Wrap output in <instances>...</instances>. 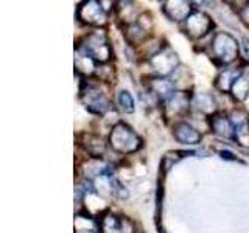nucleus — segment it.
<instances>
[{
    "label": "nucleus",
    "instance_id": "22",
    "mask_svg": "<svg viewBox=\"0 0 249 233\" xmlns=\"http://www.w3.org/2000/svg\"><path fill=\"white\" fill-rule=\"evenodd\" d=\"M241 19H243L245 23L249 25V3H246V6L243 8V11H241Z\"/></svg>",
    "mask_w": 249,
    "mask_h": 233
},
{
    "label": "nucleus",
    "instance_id": "5",
    "mask_svg": "<svg viewBox=\"0 0 249 233\" xmlns=\"http://www.w3.org/2000/svg\"><path fill=\"white\" fill-rule=\"evenodd\" d=\"M101 2H86L78 6V19L88 25H103L106 22V13Z\"/></svg>",
    "mask_w": 249,
    "mask_h": 233
},
{
    "label": "nucleus",
    "instance_id": "14",
    "mask_svg": "<svg viewBox=\"0 0 249 233\" xmlns=\"http://www.w3.org/2000/svg\"><path fill=\"white\" fill-rule=\"evenodd\" d=\"M192 106L193 109H196L198 112L204 114V115H210L216 111V103L212 95L209 93H196L192 100Z\"/></svg>",
    "mask_w": 249,
    "mask_h": 233
},
{
    "label": "nucleus",
    "instance_id": "6",
    "mask_svg": "<svg viewBox=\"0 0 249 233\" xmlns=\"http://www.w3.org/2000/svg\"><path fill=\"white\" fill-rule=\"evenodd\" d=\"M213 27L212 19L207 14L201 11H195L190 14V17L185 20V33L190 37H202L206 36L210 28Z\"/></svg>",
    "mask_w": 249,
    "mask_h": 233
},
{
    "label": "nucleus",
    "instance_id": "8",
    "mask_svg": "<svg viewBox=\"0 0 249 233\" xmlns=\"http://www.w3.org/2000/svg\"><path fill=\"white\" fill-rule=\"evenodd\" d=\"M192 104V101L185 92H175L167 101H165V115L167 118H178L182 116Z\"/></svg>",
    "mask_w": 249,
    "mask_h": 233
},
{
    "label": "nucleus",
    "instance_id": "11",
    "mask_svg": "<svg viewBox=\"0 0 249 233\" xmlns=\"http://www.w3.org/2000/svg\"><path fill=\"white\" fill-rule=\"evenodd\" d=\"M128 221L120 219L115 215H106L100 224V233H132L128 227Z\"/></svg>",
    "mask_w": 249,
    "mask_h": 233
},
{
    "label": "nucleus",
    "instance_id": "4",
    "mask_svg": "<svg viewBox=\"0 0 249 233\" xmlns=\"http://www.w3.org/2000/svg\"><path fill=\"white\" fill-rule=\"evenodd\" d=\"M81 98L86 104V109L92 114L103 115L106 111H109V100L103 92H100L95 85H88V90L81 93Z\"/></svg>",
    "mask_w": 249,
    "mask_h": 233
},
{
    "label": "nucleus",
    "instance_id": "7",
    "mask_svg": "<svg viewBox=\"0 0 249 233\" xmlns=\"http://www.w3.org/2000/svg\"><path fill=\"white\" fill-rule=\"evenodd\" d=\"M150 64L159 76H167L176 68V66L179 64V59L175 51L163 50V51L153 54L150 58Z\"/></svg>",
    "mask_w": 249,
    "mask_h": 233
},
{
    "label": "nucleus",
    "instance_id": "10",
    "mask_svg": "<svg viewBox=\"0 0 249 233\" xmlns=\"http://www.w3.org/2000/svg\"><path fill=\"white\" fill-rule=\"evenodd\" d=\"M173 135L179 143L198 145L201 142V134L189 123H176L173 128Z\"/></svg>",
    "mask_w": 249,
    "mask_h": 233
},
{
    "label": "nucleus",
    "instance_id": "15",
    "mask_svg": "<svg viewBox=\"0 0 249 233\" xmlns=\"http://www.w3.org/2000/svg\"><path fill=\"white\" fill-rule=\"evenodd\" d=\"M241 76V72L237 68H226L224 72L216 78V89H220L221 92L232 90V85L235 84V81Z\"/></svg>",
    "mask_w": 249,
    "mask_h": 233
},
{
    "label": "nucleus",
    "instance_id": "2",
    "mask_svg": "<svg viewBox=\"0 0 249 233\" xmlns=\"http://www.w3.org/2000/svg\"><path fill=\"white\" fill-rule=\"evenodd\" d=\"M78 49L83 50L86 54H89L95 62H107L112 54L106 34L100 30L86 36L84 44H81Z\"/></svg>",
    "mask_w": 249,
    "mask_h": 233
},
{
    "label": "nucleus",
    "instance_id": "23",
    "mask_svg": "<svg viewBox=\"0 0 249 233\" xmlns=\"http://www.w3.org/2000/svg\"><path fill=\"white\" fill-rule=\"evenodd\" d=\"M241 42H243V53H245L246 59L249 61V39H246V37H245Z\"/></svg>",
    "mask_w": 249,
    "mask_h": 233
},
{
    "label": "nucleus",
    "instance_id": "3",
    "mask_svg": "<svg viewBox=\"0 0 249 233\" xmlns=\"http://www.w3.org/2000/svg\"><path fill=\"white\" fill-rule=\"evenodd\" d=\"M212 54L220 64H231L238 56V44L231 34L218 33L212 41Z\"/></svg>",
    "mask_w": 249,
    "mask_h": 233
},
{
    "label": "nucleus",
    "instance_id": "9",
    "mask_svg": "<svg viewBox=\"0 0 249 233\" xmlns=\"http://www.w3.org/2000/svg\"><path fill=\"white\" fill-rule=\"evenodd\" d=\"M192 3L182 2V0H175V2H163L162 3V11L170 20L181 22L187 20L192 14Z\"/></svg>",
    "mask_w": 249,
    "mask_h": 233
},
{
    "label": "nucleus",
    "instance_id": "17",
    "mask_svg": "<svg viewBox=\"0 0 249 233\" xmlns=\"http://www.w3.org/2000/svg\"><path fill=\"white\" fill-rule=\"evenodd\" d=\"M84 138H86V143H84L86 151L90 155H93V157H101L105 152V143H103V140H101V137L93 135V134H86Z\"/></svg>",
    "mask_w": 249,
    "mask_h": 233
},
{
    "label": "nucleus",
    "instance_id": "20",
    "mask_svg": "<svg viewBox=\"0 0 249 233\" xmlns=\"http://www.w3.org/2000/svg\"><path fill=\"white\" fill-rule=\"evenodd\" d=\"M124 8H126V10H131V11H134L136 10V6H134V3H131V2H126V6H124ZM124 8L123 6H119V10H122V11H124ZM132 14H136V11L134 13H132ZM123 20H126V23H129V25H131V19H129V16H128V13L126 14H124L123 16V17H122Z\"/></svg>",
    "mask_w": 249,
    "mask_h": 233
},
{
    "label": "nucleus",
    "instance_id": "1",
    "mask_svg": "<svg viewBox=\"0 0 249 233\" xmlns=\"http://www.w3.org/2000/svg\"><path fill=\"white\" fill-rule=\"evenodd\" d=\"M109 143L111 148L119 154H131L136 152L140 146H142V140L132 131L128 124L119 123L115 124L109 135Z\"/></svg>",
    "mask_w": 249,
    "mask_h": 233
},
{
    "label": "nucleus",
    "instance_id": "21",
    "mask_svg": "<svg viewBox=\"0 0 249 233\" xmlns=\"http://www.w3.org/2000/svg\"><path fill=\"white\" fill-rule=\"evenodd\" d=\"M220 155H221V159H224V160H232V162H240L238 160V157H235L231 151H228V150H223V151H220Z\"/></svg>",
    "mask_w": 249,
    "mask_h": 233
},
{
    "label": "nucleus",
    "instance_id": "18",
    "mask_svg": "<svg viewBox=\"0 0 249 233\" xmlns=\"http://www.w3.org/2000/svg\"><path fill=\"white\" fill-rule=\"evenodd\" d=\"M232 95L237 101H243L249 97V75L241 73V76L232 85Z\"/></svg>",
    "mask_w": 249,
    "mask_h": 233
},
{
    "label": "nucleus",
    "instance_id": "19",
    "mask_svg": "<svg viewBox=\"0 0 249 233\" xmlns=\"http://www.w3.org/2000/svg\"><path fill=\"white\" fill-rule=\"evenodd\" d=\"M119 106L122 107L123 112L131 114L134 112V98L128 90H122L119 93Z\"/></svg>",
    "mask_w": 249,
    "mask_h": 233
},
{
    "label": "nucleus",
    "instance_id": "12",
    "mask_svg": "<svg viewBox=\"0 0 249 233\" xmlns=\"http://www.w3.org/2000/svg\"><path fill=\"white\" fill-rule=\"evenodd\" d=\"M210 128L216 135L224 137V138H233L235 135V128L231 118L226 115H215L210 118Z\"/></svg>",
    "mask_w": 249,
    "mask_h": 233
},
{
    "label": "nucleus",
    "instance_id": "13",
    "mask_svg": "<svg viewBox=\"0 0 249 233\" xmlns=\"http://www.w3.org/2000/svg\"><path fill=\"white\" fill-rule=\"evenodd\" d=\"M148 92L158 101H167L175 93V89L170 81L162 80V78H156V80H151V83L148 84Z\"/></svg>",
    "mask_w": 249,
    "mask_h": 233
},
{
    "label": "nucleus",
    "instance_id": "16",
    "mask_svg": "<svg viewBox=\"0 0 249 233\" xmlns=\"http://www.w3.org/2000/svg\"><path fill=\"white\" fill-rule=\"evenodd\" d=\"M75 67L80 73L83 75H90L93 70H95V61H93L89 54H86L83 50L78 49L76 50V56H75Z\"/></svg>",
    "mask_w": 249,
    "mask_h": 233
}]
</instances>
